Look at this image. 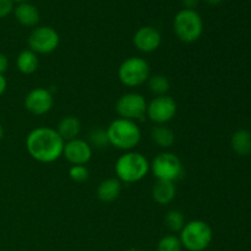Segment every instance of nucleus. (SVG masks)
<instances>
[{"label":"nucleus","instance_id":"5","mask_svg":"<svg viewBox=\"0 0 251 251\" xmlns=\"http://www.w3.org/2000/svg\"><path fill=\"white\" fill-rule=\"evenodd\" d=\"M173 31L176 38L184 43L199 41L203 33V21L196 10L183 9L174 16Z\"/></svg>","mask_w":251,"mask_h":251},{"label":"nucleus","instance_id":"31","mask_svg":"<svg viewBox=\"0 0 251 251\" xmlns=\"http://www.w3.org/2000/svg\"><path fill=\"white\" fill-rule=\"evenodd\" d=\"M2 137H4V127H2L1 123H0V141L2 140Z\"/></svg>","mask_w":251,"mask_h":251},{"label":"nucleus","instance_id":"9","mask_svg":"<svg viewBox=\"0 0 251 251\" xmlns=\"http://www.w3.org/2000/svg\"><path fill=\"white\" fill-rule=\"evenodd\" d=\"M147 100L139 92H127L120 96L115 103V112L123 119L142 120L146 115Z\"/></svg>","mask_w":251,"mask_h":251},{"label":"nucleus","instance_id":"18","mask_svg":"<svg viewBox=\"0 0 251 251\" xmlns=\"http://www.w3.org/2000/svg\"><path fill=\"white\" fill-rule=\"evenodd\" d=\"M39 59L31 49H24L16 58V68L24 75H32L38 70Z\"/></svg>","mask_w":251,"mask_h":251},{"label":"nucleus","instance_id":"11","mask_svg":"<svg viewBox=\"0 0 251 251\" xmlns=\"http://www.w3.org/2000/svg\"><path fill=\"white\" fill-rule=\"evenodd\" d=\"M24 104L27 112L36 117H41L51 110L54 105V96L48 88L36 87L27 93Z\"/></svg>","mask_w":251,"mask_h":251},{"label":"nucleus","instance_id":"14","mask_svg":"<svg viewBox=\"0 0 251 251\" xmlns=\"http://www.w3.org/2000/svg\"><path fill=\"white\" fill-rule=\"evenodd\" d=\"M12 14L16 21L25 27H36L41 19L37 6L31 2H19Z\"/></svg>","mask_w":251,"mask_h":251},{"label":"nucleus","instance_id":"12","mask_svg":"<svg viewBox=\"0 0 251 251\" xmlns=\"http://www.w3.org/2000/svg\"><path fill=\"white\" fill-rule=\"evenodd\" d=\"M92 146L88 141L80 137L65 142L64 145L63 157L71 166H86L92 158Z\"/></svg>","mask_w":251,"mask_h":251},{"label":"nucleus","instance_id":"32","mask_svg":"<svg viewBox=\"0 0 251 251\" xmlns=\"http://www.w3.org/2000/svg\"><path fill=\"white\" fill-rule=\"evenodd\" d=\"M12 1L17 2V4H19V2H29L31 0H12Z\"/></svg>","mask_w":251,"mask_h":251},{"label":"nucleus","instance_id":"7","mask_svg":"<svg viewBox=\"0 0 251 251\" xmlns=\"http://www.w3.org/2000/svg\"><path fill=\"white\" fill-rule=\"evenodd\" d=\"M150 172L157 180L176 183L183 178L184 164L176 154L164 151L157 154L152 162H150Z\"/></svg>","mask_w":251,"mask_h":251},{"label":"nucleus","instance_id":"10","mask_svg":"<svg viewBox=\"0 0 251 251\" xmlns=\"http://www.w3.org/2000/svg\"><path fill=\"white\" fill-rule=\"evenodd\" d=\"M178 112V104L171 96H156L147 103L146 117L156 125H166L172 122Z\"/></svg>","mask_w":251,"mask_h":251},{"label":"nucleus","instance_id":"27","mask_svg":"<svg viewBox=\"0 0 251 251\" xmlns=\"http://www.w3.org/2000/svg\"><path fill=\"white\" fill-rule=\"evenodd\" d=\"M9 69V59L4 53H0V75H5Z\"/></svg>","mask_w":251,"mask_h":251},{"label":"nucleus","instance_id":"15","mask_svg":"<svg viewBox=\"0 0 251 251\" xmlns=\"http://www.w3.org/2000/svg\"><path fill=\"white\" fill-rule=\"evenodd\" d=\"M123 183L118 178H107L100 181L97 186L98 200L104 203H110L117 200L122 194Z\"/></svg>","mask_w":251,"mask_h":251},{"label":"nucleus","instance_id":"6","mask_svg":"<svg viewBox=\"0 0 251 251\" xmlns=\"http://www.w3.org/2000/svg\"><path fill=\"white\" fill-rule=\"evenodd\" d=\"M151 76V68L146 59L141 56H129L118 68V78L124 86L130 88L139 87Z\"/></svg>","mask_w":251,"mask_h":251},{"label":"nucleus","instance_id":"2","mask_svg":"<svg viewBox=\"0 0 251 251\" xmlns=\"http://www.w3.org/2000/svg\"><path fill=\"white\" fill-rule=\"evenodd\" d=\"M109 140V146L120 151H134L141 141V129L136 122L117 118L105 129Z\"/></svg>","mask_w":251,"mask_h":251},{"label":"nucleus","instance_id":"25","mask_svg":"<svg viewBox=\"0 0 251 251\" xmlns=\"http://www.w3.org/2000/svg\"><path fill=\"white\" fill-rule=\"evenodd\" d=\"M69 176L75 183H83L90 178V171L86 166H71L69 168Z\"/></svg>","mask_w":251,"mask_h":251},{"label":"nucleus","instance_id":"21","mask_svg":"<svg viewBox=\"0 0 251 251\" xmlns=\"http://www.w3.org/2000/svg\"><path fill=\"white\" fill-rule=\"evenodd\" d=\"M147 85H149V90L156 96H164L168 95V91L171 90V82H169L168 77L161 74L157 75H151L147 80Z\"/></svg>","mask_w":251,"mask_h":251},{"label":"nucleus","instance_id":"24","mask_svg":"<svg viewBox=\"0 0 251 251\" xmlns=\"http://www.w3.org/2000/svg\"><path fill=\"white\" fill-rule=\"evenodd\" d=\"M157 251H183V245H181L179 237L174 234H168L159 239L158 244H157Z\"/></svg>","mask_w":251,"mask_h":251},{"label":"nucleus","instance_id":"4","mask_svg":"<svg viewBox=\"0 0 251 251\" xmlns=\"http://www.w3.org/2000/svg\"><path fill=\"white\" fill-rule=\"evenodd\" d=\"M183 249L188 251H205L213 239L211 226L202 220H194L186 222L179 232Z\"/></svg>","mask_w":251,"mask_h":251},{"label":"nucleus","instance_id":"3","mask_svg":"<svg viewBox=\"0 0 251 251\" xmlns=\"http://www.w3.org/2000/svg\"><path fill=\"white\" fill-rule=\"evenodd\" d=\"M114 171L123 184L139 183L150 173V161L141 152L127 151L117 159Z\"/></svg>","mask_w":251,"mask_h":251},{"label":"nucleus","instance_id":"1","mask_svg":"<svg viewBox=\"0 0 251 251\" xmlns=\"http://www.w3.org/2000/svg\"><path fill=\"white\" fill-rule=\"evenodd\" d=\"M65 141L54 127L38 126L31 130L26 137V150L29 156L39 163H53L63 157Z\"/></svg>","mask_w":251,"mask_h":251},{"label":"nucleus","instance_id":"26","mask_svg":"<svg viewBox=\"0 0 251 251\" xmlns=\"http://www.w3.org/2000/svg\"><path fill=\"white\" fill-rule=\"evenodd\" d=\"M15 2L12 0H0V19H5L14 12Z\"/></svg>","mask_w":251,"mask_h":251},{"label":"nucleus","instance_id":"28","mask_svg":"<svg viewBox=\"0 0 251 251\" xmlns=\"http://www.w3.org/2000/svg\"><path fill=\"white\" fill-rule=\"evenodd\" d=\"M184 4V9H191V10H195V7L199 5V1L200 0H181Z\"/></svg>","mask_w":251,"mask_h":251},{"label":"nucleus","instance_id":"8","mask_svg":"<svg viewBox=\"0 0 251 251\" xmlns=\"http://www.w3.org/2000/svg\"><path fill=\"white\" fill-rule=\"evenodd\" d=\"M28 49L38 54H50L58 49L60 36L58 31L50 26H38L32 29L27 38Z\"/></svg>","mask_w":251,"mask_h":251},{"label":"nucleus","instance_id":"30","mask_svg":"<svg viewBox=\"0 0 251 251\" xmlns=\"http://www.w3.org/2000/svg\"><path fill=\"white\" fill-rule=\"evenodd\" d=\"M205 1L210 5H218V4H221L223 0H205Z\"/></svg>","mask_w":251,"mask_h":251},{"label":"nucleus","instance_id":"23","mask_svg":"<svg viewBox=\"0 0 251 251\" xmlns=\"http://www.w3.org/2000/svg\"><path fill=\"white\" fill-rule=\"evenodd\" d=\"M88 144L96 149H105L109 146V140H108V135L105 129L102 127H96L88 135Z\"/></svg>","mask_w":251,"mask_h":251},{"label":"nucleus","instance_id":"16","mask_svg":"<svg viewBox=\"0 0 251 251\" xmlns=\"http://www.w3.org/2000/svg\"><path fill=\"white\" fill-rule=\"evenodd\" d=\"M151 195L152 199L154 200V202L158 203V205H169V203L176 199V183L166 180H157L156 183L153 184V186H152Z\"/></svg>","mask_w":251,"mask_h":251},{"label":"nucleus","instance_id":"17","mask_svg":"<svg viewBox=\"0 0 251 251\" xmlns=\"http://www.w3.org/2000/svg\"><path fill=\"white\" fill-rule=\"evenodd\" d=\"M81 129H82V125H81L80 119L75 115H68L59 122L55 130L60 135L61 139L68 142L77 139L78 135L81 134Z\"/></svg>","mask_w":251,"mask_h":251},{"label":"nucleus","instance_id":"20","mask_svg":"<svg viewBox=\"0 0 251 251\" xmlns=\"http://www.w3.org/2000/svg\"><path fill=\"white\" fill-rule=\"evenodd\" d=\"M230 146L238 156H249L251 153V132L249 130H237L232 135Z\"/></svg>","mask_w":251,"mask_h":251},{"label":"nucleus","instance_id":"13","mask_svg":"<svg viewBox=\"0 0 251 251\" xmlns=\"http://www.w3.org/2000/svg\"><path fill=\"white\" fill-rule=\"evenodd\" d=\"M132 43L135 48L141 53H153L161 46L162 34L153 26L140 27L132 37Z\"/></svg>","mask_w":251,"mask_h":251},{"label":"nucleus","instance_id":"22","mask_svg":"<svg viewBox=\"0 0 251 251\" xmlns=\"http://www.w3.org/2000/svg\"><path fill=\"white\" fill-rule=\"evenodd\" d=\"M164 223L166 227L168 228L171 232L179 233L183 229L184 225H185V217H184L183 212L179 210H171L166 213L164 216Z\"/></svg>","mask_w":251,"mask_h":251},{"label":"nucleus","instance_id":"19","mask_svg":"<svg viewBox=\"0 0 251 251\" xmlns=\"http://www.w3.org/2000/svg\"><path fill=\"white\" fill-rule=\"evenodd\" d=\"M151 139L159 149L168 150L176 142V134L166 125H156L151 129Z\"/></svg>","mask_w":251,"mask_h":251},{"label":"nucleus","instance_id":"33","mask_svg":"<svg viewBox=\"0 0 251 251\" xmlns=\"http://www.w3.org/2000/svg\"><path fill=\"white\" fill-rule=\"evenodd\" d=\"M126 251H141V250H137V249H129V250H126Z\"/></svg>","mask_w":251,"mask_h":251},{"label":"nucleus","instance_id":"29","mask_svg":"<svg viewBox=\"0 0 251 251\" xmlns=\"http://www.w3.org/2000/svg\"><path fill=\"white\" fill-rule=\"evenodd\" d=\"M7 88V80L5 75H0V97L5 93Z\"/></svg>","mask_w":251,"mask_h":251}]
</instances>
